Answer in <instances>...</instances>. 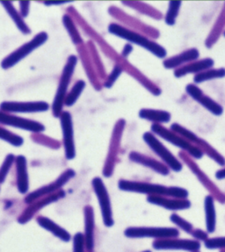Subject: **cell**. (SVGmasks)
<instances>
[{
	"label": "cell",
	"instance_id": "1",
	"mask_svg": "<svg viewBox=\"0 0 225 252\" xmlns=\"http://www.w3.org/2000/svg\"><path fill=\"white\" fill-rule=\"evenodd\" d=\"M118 187L122 191L143 193L148 195L164 196L175 199H188L189 192L184 188L177 187H165L157 184L137 182L122 179L119 181Z\"/></svg>",
	"mask_w": 225,
	"mask_h": 252
},
{
	"label": "cell",
	"instance_id": "2",
	"mask_svg": "<svg viewBox=\"0 0 225 252\" xmlns=\"http://www.w3.org/2000/svg\"><path fill=\"white\" fill-rule=\"evenodd\" d=\"M108 31L115 36L120 37L130 43L138 45L143 49H146L149 52L153 54L158 58L162 59L165 58L167 56V51L163 46L157 43L153 40H151L150 38L144 36L143 34L135 32L121 25L111 23L108 27Z\"/></svg>",
	"mask_w": 225,
	"mask_h": 252
},
{
	"label": "cell",
	"instance_id": "3",
	"mask_svg": "<svg viewBox=\"0 0 225 252\" xmlns=\"http://www.w3.org/2000/svg\"><path fill=\"white\" fill-rule=\"evenodd\" d=\"M77 64H78V57L72 55L67 59L65 65L63 69L59 85H58V90L54 98L53 105H52V113L56 118H59L63 113V107L64 106V99L68 94V87L75 72Z\"/></svg>",
	"mask_w": 225,
	"mask_h": 252
},
{
	"label": "cell",
	"instance_id": "4",
	"mask_svg": "<svg viewBox=\"0 0 225 252\" xmlns=\"http://www.w3.org/2000/svg\"><path fill=\"white\" fill-rule=\"evenodd\" d=\"M151 129H152V133L155 135H158L160 138L164 139L168 143H172L174 146L180 148V150L187 152L193 158L201 159L203 157V153L201 150L193 145L192 143H189L188 140L183 138L180 134H177L171 129H168L162 124L153 123Z\"/></svg>",
	"mask_w": 225,
	"mask_h": 252
},
{
	"label": "cell",
	"instance_id": "5",
	"mask_svg": "<svg viewBox=\"0 0 225 252\" xmlns=\"http://www.w3.org/2000/svg\"><path fill=\"white\" fill-rule=\"evenodd\" d=\"M170 129L180 134L183 138L188 140L189 143L197 147L199 150L202 151L203 155H207L209 158L213 159L217 164H219L220 166H225V158L216 149H214L208 142H206L204 139L199 137L196 134L186 128L185 126H181L179 123H172Z\"/></svg>",
	"mask_w": 225,
	"mask_h": 252
},
{
	"label": "cell",
	"instance_id": "6",
	"mask_svg": "<svg viewBox=\"0 0 225 252\" xmlns=\"http://www.w3.org/2000/svg\"><path fill=\"white\" fill-rule=\"evenodd\" d=\"M49 35L46 32L37 33L32 40L27 43L21 45L20 48L15 49L13 52L9 54L7 57L4 58L1 62V67L4 69H8L16 65L24 58L33 52L35 49H39L41 46L48 41Z\"/></svg>",
	"mask_w": 225,
	"mask_h": 252
},
{
	"label": "cell",
	"instance_id": "7",
	"mask_svg": "<svg viewBox=\"0 0 225 252\" xmlns=\"http://www.w3.org/2000/svg\"><path fill=\"white\" fill-rule=\"evenodd\" d=\"M143 139L148 146L150 147V149L158 157H160V159L163 161V163L165 165H167L169 169L176 172H179L183 169V164L181 163L180 160L160 142V139L158 138L153 133L145 132L143 134Z\"/></svg>",
	"mask_w": 225,
	"mask_h": 252
},
{
	"label": "cell",
	"instance_id": "8",
	"mask_svg": "<svg viewBox=\"0 0 225 252\" xmlns=\"http://www.w3.org/2000/svg\"><path fill=\"white\" fill-rule=\"evenodd\" d=\"M124 235L129 238H155L160 240L176 238L180 236V232L177 228L168 227H131L125 230Z\"/></svg>",
	"mask_w": 225,
	"mask_h": 252
},
{
	"label": "cell",
	"instance_id": "9",
	"mask_svg": "<svg viewBox=\"0 0 225 252\" xmlns=\"http://www.w3.org/2000/svg\"><path fill=\"white\" fill-rule=\"evenodd\" d=\"M93 187H94L95 194L97 195L98 204L101 209L104 223L107 227H111L114 224V220H113V213H112V207H111L110 197L108 194L107 187L104 185L102 179L100 178L94 179Z\"/></svg>",
	"mask_w": 225,
	"mask_h": 252
},
{
	"label": "cell",
	"instance_id": "10",
	"mask_svg": "<svg viewBox=\"0 0 225 252\" xmlns=\"http://www.w3.org/2000/svg\"><path fill=\"white\" fill-rule=\"evenodd\" d=\"M180 158L189 167V169L193 172V174L196 176L197 179L200 180V182L203 185V187L211 192V196L216 197L220 202H225V194L212 183V181L207 177L204 172L201 171L200 167L198 166L196 163L191 158L192 157H190L187 152L181 151L180 153Z\"/></svg>",
	"mask_w": 225,
	"mask_h": 252
},
{
	"label": "cell",
	"instance_id": "11",
	"mask_svg": "<svg viewBox=\"0 0 225 252\" xmlns=\"http://www.w3.org/2000/svg\"><path fill=\"white\" fill-rule=\"evenodd\" d=\"M49 109V105L45 101H4L0 105V110L8 114L42 113Z\"/></svg>",
	"mask_w": 225,
	"mask_h": 252
},
{
	"label": "cell",
	"instance_id": "12",
	"mask_svg": "<svg viewBox=\"0 0 225 252\" xmlns=\"http://www.w3.org/2000/svg\"><path fill=\"white\" fill-rule=\"evenodd\" d=\"M59 118H60V122H61L63 143H64V148L65 158L68 160H71L76 157L72 117L69 112H63Z\"/></svg>",
	"mask_w": 225,
	"mask_h": 252
},
{
	"label": "cell",
	"instance_id": "13",
	"mask_svg": "<svg viewBox=\"0 0 225 252\" xmlns=\"http://www.w3.org/2000/svg\"><path fill=\"white\" fill-rule=\"evenodd\" d=\"M0 124L4 126H10L16 128H21L23 130L41 133L45 130V126L40 122L15 116L12 114L5 113L0 110Z\"/></svg>",
	"mask_w": 225,
	"mask_h": 252
},
{
	"label": "cell",
	"instance_id": "14",
	"mask_svg": "<svg viewBox=\"0 0 225 252\" xmlns=\"http://www.w3.org/2000/svg\"><path fill=\"white\" fill-rule=\"evenodd\" d=\"M186 92L193 100L198 102L200 105L214 115L220 116L224 114L223 106L217 101H215L213 98L206 95L203 91L195 84H189L186 86Z\"/></svg>",
	"mask_w": 225,
	"mask_h": 252
},
{
	"label": "cell",
	"instance_id": "15",
	"mask_svg": "<svg viewBox=\"0 0 225 252\" xmlns=\"http://www.w3.org/2000/svg\"><path fill=\"white\" fill-rule=\"evenodd\" d=\"M155 250H174V251H187V252H198L201 249V243L197 240L190 239H160L152 244Z\"/></svg>",
	"mask_w": 225,
	"mask_h": 252
},
{
	"label": "cell",
	"instance_id": "16",
	"mask_svg": "<svg viewBox=\"0 0 225 252\" xmlns=\"http://www.w3.org/2000/svg\"><path fill=\"white\" fill-rule=\"evenodd\" d=\"M75 171L73 170H67L62 174L53 183L49 184L48 186L41 187L40 189H38L36 191H33L32 193H30L27 198H26V202L27 203H32L35 199L40 198L41 196L48 195L49 193L57 191L58 189H60L63 186H64L70 179L75 177Z\"/></svg>",
	"mask_w": 225,
	"mask_h": 252
},
{
	"label": "cell",
	"instance_id": "17",
	"mask_svg": "<svg viewBox=\"0 0 225 252\" xmlns=\"http://www.w3.org/2000/svg\"><path fill=\"white\" fill-rule=\"evenodd\" d=\"M149 203L160 206L171 211L187 210L191 207V202L187 199H175L164 196L149 195L147 197Z\"/></svg>",
	"mask_w": 225,
	"mask_h": 252
},
{
	"label": "cell",
	"instance_id": "18",
	"mask_svg": "<svg viewBox=\"0 0 225 252\" xmlns=\"http://www.w3.org/2000/svg\"><path fill=\"white\" fill-rule=\"evenodd\" d=\"M200 57V51L195 48L187 49L181 53L175 55L172 57L166 58L163 62V65L167 69H177L187 65L192 62L196 61Z\"/></svg>",
	"mask_w": 225,
	"mask_h": 252
},
{
	"label": "cell",
	"instance_id": "19",
	"mask_svg": "<svg viewBox=\"0 0 225 252\" xmlns=\"http://www.w3.org/2000/svg\"><path fill=\"white\" fill-rule=\"evenodd\" d=\"M215 65V61L212 58H203L201 60H196V61L192 62L190 63H188L187 65L182 66L179 69H174L173 75L177 78L186 77L189 74L201 73L202 71H205L207 69H212Z\"/></svg>",
	"mask_w": 225,
	"mask_h": 252
},
{
	"label": "cell",
	"instance_id": "20",
	"mask_svg": "<svg viewBox=\"0 0 225 252\" xmlns=\"http://www.w3.org/2000/svg\"><path fill=\"white\" fill-rule=\"evenodd\" d=\"M129 159L132 162L139 163L143 166L148 167V168L152 169V171H156L161 175L167 176L170 173V169L164 163H161L156 159L152 158L150 157L144 156V155L138 153V152L132 151L129 154Z\"/></svg>",
	"mask_w": 225,
	"mask_h": 252
},
{
	"label": "cell",
	"instance_id": "21",
	"mask_svg": "<svg viewBox=\"0 0 225 252\" xmlns=\"http://www.w3.org/2000/svg\"><path fill=\"white\" fill-rule=\"evenodd\" d=\"M17 172V187L19 191L25 194L29 191V180L28 163L24 156H18L15 158Z\"/></svg>",
	"mask_w": 225,
	"mask_h": 252
},
{
	"label": "cell",
	"instance_id": "22",
	"mask_svg": "<svg viewBox=\"0 0 225 252\" xmlns=\"http://www.w3.org/2000/svg\"><path fill=\"white\" fill-rule=\"evenodd\" d=\"M85 243L88 251H92L95 246V216L94 210L90 206L85 208Z\"/></svg>",
	"mask_w": 225,
	"mask_h": 252
},
{
	"label": "cell",
	"instance_id": "23",
	"mask_svg": "<svg viewBox=\"0 0 225 252\" xmlns=\"http://www.w3.org/2000/svg\"><path fill=\"white\" fill-rule=\"evenodd\" d=\"M138 115L140 118L153 122L155 124L168 123L172 119V115L167 111L152 108H143L140 110Z\"/></svg>",
	"mask_w": 225,
	"mask_h": 252
},
{
	"label": "cell",
	"instance_id": "24",
	"mask_svg": "<svg viewBox=\"0 0 225 252\" xmlns=\"http://www.w3.org/2000/svg\"><path fill=\"white\" fill-rule=\"evenodd\" d=\"M225 27V4L223 7L220 15L218 17L216 23L214 25L213 29L210 31L209 36L207 37L205 45L208 49L212 48L217 43V40L220 38L222 33L224 32Z\"/></svg>",
	"mask_w": 225,
	"mask_h": 252
},
{
	"label": "cell",
	"instance_id": "25",
	"mask_svg": "<svg viewBox=\"0 0 225 252\" xmlns=\"http://www.w3.org/2000/svg\"><path fill=\"white\" fill-rule=\"evenodd\" d=\"M204 209L207 230L209 233H213L216 230L217 224V214L213 196L208 195L205 198Z\"/></svg>",
	"mask_w": 225,
	"mask_h": 252
},
{
	"label": "cell",
	"instance_id": "26",
	"mask_svg": "<svg viewBox=\"0 0 225 252\" xmlns=\"http://www.w3.org/2000/svg\"><path fill=\"white\" fill-rule=\"evenodd\" d=\"M37 222L39 225L45 228L47 230H49L50 233H52L53 235L58 236V238H60L61 240L64 241V242H69L70 239V235L66 231L65 229L61 228L60 226H58V224L55 223L51 220L46 217H39L37 219Z\"/></svg>",
	"mask_w": 225,
	"mask_h": 252
},
{
	"label": "cell",
	"instance_id": "27",
	"mask_svg": "<svg viewBox=\"0 0 225 252\" xmlns=\"http://www.w3.org/2000/svg\"><path fill=\"white\" fill-rule=\"evenodd\" d=\"M1 4L5 9V11L8 13L9 16L12 18V21L15 23L17 28L21 31V33L28 34V33L31 32L29 26L23 20V17L21 16V12L17 11L16 8L13 6L12 3H11V2H1Z\"/></svg>",
	"mask_w": 225,
	"mask_h": 252
},
{
	"label": "cell",
	"instance_id": "28",
	"mask_svg": "<svg viewBox=\"0 0 225 252\" xmlns=\"http://www.w3.org/2000/svg\"><path fill=\"white\" fill-rule=\"evenodd\" d=\"M225 77V68H219V69H209L202 71L201 73L197 74L193 77L194 84H201L204 82L215 80V79H221Z\"/></svg>",
	"mask_w": 225,
	"mask_h": 252
},
{
	"label": "cell",
	"instance_id": "29",
	"mask_svg": "<svg viewBox=\"0 0 225 252\" xmlns=\"http://www.w3.org/2000/svg\"><path fill=\"white\" fill-rule=\"evenodd\" d=\"M86 82L84 80H78L75 83L73 87L71 88L70 93H68L64 99V106H72L76 102L78 101L79 96L82 94L83 91L86 88Z\"/></svg>",
	"mask_w": 225,
	"mask_h": 252
},
{
	"label": "cell",
	"instance_id": "30",
	"mask_svg": "<svg viewBox=\"0 0 225 252\" xmlns=\"http://www.w3.org/2000/svg\"><path fill=\"white\" fill-rule=\"evenodd\" d=\"M182 2L181 1H171L168 4V10L164 17L165 24L168 26H173L176 23L177 17L179 16L180 7Z\"/></svg>",
	"mask_w": 225,
	"mask_h": 252
},
{
	"label": "cell",
	"instance_id": "31",
	"mask_svg": "<svg viewBox=\"0 0 225 252\" xmlns=\"http://www.w3.org/2000/svg\"><path fill=\"white\" fill-rule=\"evenodd\" d=\"M0 139L14 147H21L24 143V140L21 136L13 134L2 126H0Z\"/></svg>",
	"mask_w": 225,
	"mask_h": 252
},
{
	"label": "cell",
	"instance_id": "32",
	"mask_svg": "<svg viewBox=\"0 0 225 252\" xmlns=\"http://www.w3.org/2000/svg\"><path fill=\"white\" fill-rule=\"evenodd\" d=\"M63 22L64 24L66 30H68V32L70 33V37H71L74 43L75 44L81 43L82 42V39H81L80 35L78 34V32L77 31L76 28H75V25H74L71 18L69 15H64V18H63Z\"/></svg>",
	"mask_w": 225,
	"mask_h": 252
},
{
	"label": "cell",
	"instance_id": "33",
	"mask_svg": "<svg viewBox=\"0 0 225 252\" xmlns=\"http://www.w3.org/2000/svg\"><path fill=\"white\" fill-rule=\"evenodd\" d=\"M15 158H16L12 154H9L6 156L4 163H2V166L0 168V184L3 183L6 179L12 163L15 162Z\"/></svg>",
	"mask_w": 225,
	"mask_h": 252
},
{
	"label": "cell",
	"instance_id": "34",
	"mask_svg": "<svg viewBox=\"0 0 225 252\" xmlns=\"http://www.w3.org/2000/svg\"><path fill=\"white\" fill-rule=\"evenodd\" d=\"M170 220H172L173 223L177 225L179 228L183 229L185 232H187L189 234H191L193 230V227L192 224L189 222L188 220L183 219L182 217H180V216H178L177 214H172L171 217H170Z\"/></svg>",
	"mask_w": 225,
	"mask_h": 252
},
{
	"label": "cell",
	"instance_id": "35",
	"mask_svg": "<svg viewBox=\"0 0 225 252\" xmlns=\"http://www.w3.org/2000/svg\"><path fill=\"white\" fill-rule=\"evenodd\" d=\"M205 247L209 250H222L225 249V237L209 238L205 242Z\"/></svg>",
	"mask_w": 225,
	"mask_h": 252
},
{
	"label": "cell",
	"instance_id": "36",
	"mask_svg": "<svg viewBox=\"0 0 225 252\" xmlns=\"http://www.w3.org/2000/svg\"><path fill=\"white\" fill-rule=\"evenodd\" d=\"M123 69L121 66L116 65L115 66L113 71L111 72L109 77L107 78V81L105 83V86L107 88H109L111 86H113L115 84V82L117 80V78L120 77V75L123 73Z\"/></svg>",
	"mask_w": 225,
	"mask_h": 252
},
{
	"label": "cell",
	"instance_id": "37",
	"mask_svg": "<svg viewBox=\"0 0 225 252\" xmlns=\"http://www.w3.org/2000/svg\"><path fill=\"white\" fill-rule=\"evenodd\" d=\"M84 245H86L85 236L78 233L74 236V252H84Z\"/></svg>",
	"mask_w": 225,
	"mask_h": 252
},
{
	"label": "cell",
	"instance_id": "38",
	"mask_svg": "<svg viewBox=\"0 0 225 252\" xmlns=\"http://www.w3.org/2000/svg\"><path fill=\"white\" fill-rule=\"evenodd\" d=\"M191 235H192L197 241L201 240L206 242V241L209 239L208 234H207L206 232L202 231L201 229H193L192 233H191Z\"/></svg>",
	"mask_w": 225,
	"mask_h": 252
},
{
	"label": "cell",
	"instance_id": "39",
	"mask_svg": "<svg viewBox=\"0 0 225 252\" xmlns=\"http://www.w3.org/2000/svg\"><path fill=\"white\" fill-rule=\"evenodd\" d=\"M21 5V14L22 17H27L29 15L30 3L29 1H22L20 3Z\"/></svg>",
	"mask_w": 225,
	"mask_h": 252
},
{
	"label": "cell",
	"instance_id": "40",
	"mask_svg": "<svg viewBox=\"0 0 225 252\" xmlns=\"http://www.w3.org/2000/svg\"><path fill=\"white\" fill-rule=\"evenodd\" d=\"M132 50H133V47H132V45H125V47H124V49H123L122 55H123L124 57H127L132 52Z\"/></svg>",
	"mask_w": 225,
	"mask_h": 252
},
{
	"label": "cell",
	"instance_id": "41",
	"mask_svg": "<svg viewBox=\"0 0 225 252\" xmlns=\"http://www.w3.org/2000/svg\"><path fill=\"white\" fill-rule=\"evenodd\" d=\"M216 179H219V180L225 179V168H222L220 170H218L216 172Z\"/></svg>",
	"mask_w": 225,
	"mask_h": 252
},
{
	"label": "cell",
	"instance_id": "42",
	"mask_svg": "<svg viewBox=\"0 0 225 252\" xmlns=\"http://www.w3.org/2000/svg\"><path fill=\"white\" fill-rule=\"evenodd\" d=\"M66 2H58V3H56V2H51V3H48V2H46L45 4H49V5H55V4H65Z\"/></svg>",
	"mask_w": 225,
	"mask_h": 252
},
{
	"label": "cell",
	"instance_id": "43",
	"mask_svg": "<svg viewBox=\"0 0 225 252\" xmlns=\"http://www.w3.org/2000/svg\"><path fill=\"white\" fill-rule=\"evenodd\" d=\"M150 252V251H145V252Z\"/></svg>",
	"mask_w": 225,
	"mask_h": 252
},
{
	"label": "cell",
	"instance_id": "44",
	"mask_svg": "<svg viewBox=\"0 0 225 252\" xmlns=\"http://www.w3.org/2000/svg\"><path fill=\"white\" fill-rule=\"evenodd\" d=\"M224 35H225V32H224Z\"/></svg>",
	"mask_w": 225,
	"mask_h": 252
},
{
	"label": "cell",
	"instance_id": "45",
	"mask_svg": "<svg viewBox=\"0 0 225 252\" xmlns=\"http://www.w3.org/2000/svg\"><path fill=\"white\" fill-rule=\"evenodd\" d=\"M199 252V251H198V252Z\"/></svg>",
	"mask_w": 225,
	"mask_h": 252
}]
</instances>
